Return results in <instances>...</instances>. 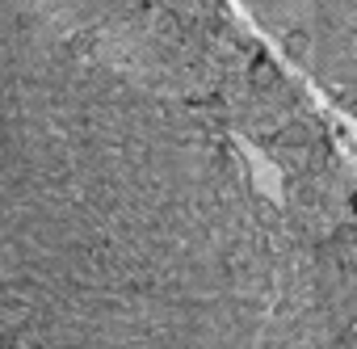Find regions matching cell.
<instances>
[{
  "label": "cell",
  "mask_w": 357,
  "mask_h": 349,
  "mask_svg": "<svg viewBox=\"0 0 357 349\" xmlns=\"http://www.w3.org/2000/svg\"><path fill=\"white\" fill-rule=\"evenodd\" d=\"M282 51H286L290 59H307V51H311V38H307L303 30H286V34H282Z\"/></svg>",
  "instance_id": "1"
}]
</instances>
